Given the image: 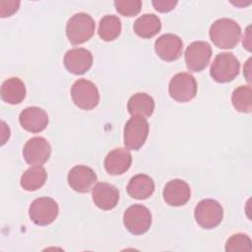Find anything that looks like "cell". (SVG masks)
<instances>
[{
	"instance_id": "obj_22",
	"label": "cell",
	"mask_w": 252,
	"mask_h": 252,
	"mask_svg": "<svg viewBox=\"0 0 252 252\" xmlns=\"http://www.w3.org/2000/svg\"><path fill=\"white\" fill-rule=\"evenodd\" d=\"M133 29L135 33L140 37L151 38L159 32L161 22L155 14H144L134 22Z\"/></svg>"
},
{
	"instance_id": "obj_11",
	"label": "cell",
	"mask_w": 252,
	"mask_h": 252,
	"mask_svg": "<svg viewBox=\"0 0 252 252\" xmlns=\"http://www.w3.org/2000/svg\"><path fill=\"white\" fill-rule=\"evenodd\" d=\"M51 155V146L43 137H33L24 146L23 157L31 165H41L46 162Z\"/></svg>"
},
{
	"instance_id": "obj_28",
	"label": "cell",
	"mask_w": 252,
	"mask_h": 252,
	"mask_svg": "<svg viewBox=\"0 0 252 252\" xmlns=\"http://www.w3.org/2000/svg\"><path fill=\"white\" fill-rule=\"evenodd\" d=\"M20 1H1L0 2V16L1 18L10 17L19 9Z\"/></svg>"
},
{
	"instance_id": "obj_9",
	"label": "cell",
	"mask_w": 252,
	"mask_h": 252,
	"mask_svg": "<svg viewBox=\"0 0 252 252\" xmlns=\"http://www.w3.org/2000/svg\"><path fill=\"white\" fill-rule=\"evenodd\" d=\"M59 208L50 197H40L32 202L29 208L30 219L37 225H48L55 220Z\"/></svg>"
},
{
	"instance_id": "obj_27",
	"label": "cell",
	"mask_w": 252,
	"mask_h": 252,
	"mask_svg": "<svg viewBox=\"0 0 252 252\" xmlns=\"http://www.w3.org/2000/svg\"><path fill=\"white\" fill-rule=\"evenodd\" d=\"M113 4L116 11L125 17H133L138 15L142 8L141 0H116Z\"/></svg>"
},
{
	"instance_id": "obj_29",
	"label": "cell",
	"mask_w": 252,
	"mask_h": 252,
	"mask_svg": "<svg viewBox=\"0 0 252 252\" xmlns=\"http://www.w3.org/2000/svg\"><path fill=\"white\" fill-rule=\"evenodd\" d=\"M154 8L160 13H166L174 9L177 5L176 0H154L152 1Z\"/></svg>"
},
{
	"instance_id": "obj_19",
	"label": "cell",
	"mask_w": 252,
	"mask_h": 252,
	"mask_svg": "<svg viewBox=\"0 0 252 252\" xmlns=\"http://www.w3.org/2000/svg\"><path fill=\"white\" fill-rule=\"evenodd\" d=\"M1 98L9 104H19L26 96V87L17 77H11L2 83L0 90Z\"/></svg>"
},
{
	"instance_id": "obj_14",
	"label": "cell",
	"mask_w": 252,
	"mask_h": 252,
	"mask_svg": "<svg viewBox=\"0 0 252 252\" xmlns=\"http://www.w3.org/2000/svg\"><path fill=\"white\" fill-rule=\"evenodd\" d=\"M164 202L171 207H180L185 205L191 197V189L187 182L181 179H172L168 181L162 191Z\"/></svg>"
},
{
	"instance_id": "obj_13",
	"label": "cell",
	"mask_w": 252,
	"mask_h": 252,
	"mask_svg": "<svg viewBox=\"0 0 252 252\" xmlns=\"http://www.w3.org/2000/svg\"><path fill=\"white\" fill-rule=\"evenodd\" d=\"M182 50L183 42L181 38L173 33L162 34L155 41V51L164 61L178 59L182 54Z\"/></svg>"
},
{
	"instance_id": "obj_20",
	"label": "cell",
	"mask_w": 252,
	"mask_h": 252,
	"mask_svg": "<svg viewBox=\"0 0 252 252\" xmlns=\"http://www.w3.org/2000/svg\"><path fill=\"white\" fill-rule=\"evenodd\" d=\"M155 191V182L152 177L146 174L134 175L128 185L127 192L129 196L137 200L148 199Z\"/></svg>"
},
{
	"instance_id": "obj_16",
	"label": "cell",
	"mask_w": 252,
	"mask_h": 252,
	"mask_svg": "<svg viewBox=\"0 0 252 252\" xmlns=\"http://www.w3.org/2000/svg\"><path fill=\"white\" fill-rule=\"evenodd\" d=\"M92 197L94 205L104 211L112 210L119 201L118 189L109 183H96L92 189Z\"/></svg>"
},
{
	"instance_id": "obj_31",
	"label": "cell",
	"mask_w": 252,
	"mask_h": 252,
	"mask_svg": "<svg viewBox=\"0 0 252 252\" xmlns=\"http://www.w3.org/2000/svg\"><path fill=\"white\" fill-rule=\"evenodd\" d=\"M250 62H251V59L249 58L248 60H247V62H246V66L244 67V73H247V75H246V80L248 81V82H250Z\"/></svg>"
},
{
	"instance_id": "obj_6",
	"label": "cell",
	"mask_w": 252,
	"mask_h": 252,
	"mask_svg": "<svg viewBox=\"0 0 252 252\" xmlns=\"http://www.w3.org/2000/svg\"><path fill=\"white\" fill-rule=\"evenodd\" d=\"M123 223L130 233L135 235L144 234L152 224L151 212L143 205H132L124 212Z\"/></svg>"
},
{
	"instance_id": "obj_4",
	"label": "cell",
	"mask_w": 252,
	"mask_h": 252,
	"mask_svg": "<svg viewBox=\"0 0 252 252\" xmlns=\"http://www.w3.org/2000/svg\"><path fill=\"white\" fill-rule=\"evenodd\" d=\"M196 222L205 229H211L218 226L223 218V209L221 205L213 199H204L200 201L194 210Z\"/></svg>"
},
{
	"instance_id": "obj_21",
	"label": "cell",
	"mask_w": 252,
	"mask_h": 252,
	"mask_svg": "<svg viewBox=\"0 0 252 252\" xmlns=\"http://www.w3.org/2000/svg\"><path fill=\"white\" fill-rule=\"evenodd\" d=\"M127 109L132 116L150 117L155 110V101L148 94L137 93L129 98Z\"/></svg>"
},
{
	"instance_id": "obj_3",
	"label": "cell",
	"mask_w": 252,
	"mask_h": 252,
	"mask_svg": "<svg viewBox=\"0 0 252 252\" xmlns=\"http://www.w3.org/2000/svg\"><path fill=\"white\" fill-rule=\"evenodd\" d=\"M240 63L231 52L219 53L210 69L211 77L218 83L231 82L239 73Z\"/></svg>"
},
{
	"instance_id": "obj_25",
	"label": "cell",
	"mask_w": 252,
	"mask_h": 252,
	"mask_svg": "<svg viewBox=\"0 0 252 252\" xmlns=\"http://www.w3.org/2000/svg\"><path fill=\"white\" fill-rule=\"evenodd\" d=\"M233 107L242 113H249L252 110V90L251 86H239L231 95Z\"/></svg>"
},
{
	"instance_id": "obj_8",
	"label": "cell",
	"mask_w": 252,
	"mask_h": 252,
	"mask_svg": "<svg viewBox=\"0 0 252 252\" xmlns=\"http://www.w3.org/2000/svg\"><path fill=\"white\" fill-rule=\"evenodd\" d=\"M149 134V123L146 118L132 116L124 126V145L126 149L137 151L146 142Z\"/></svg>"
},
{
	"instance_id": "obj_30",
	"label": "cell",
	"mask_w": 252,
	"mask_h": 252,
	"mask_svg": "<svg viewBox=\"0 0 252 252\" xmlns=\"http://www.w3.org/2000/svg\"><path fill=\"white\" fill-rule=\"evenodd\" d=\"M250 26L246 29V32H245V34L243 35V40H242V42H243V46L248 50V51H251V43H250Z\"/></svg>"
},
{
	"instance_id": "obj_5",
	"label": "cell",
	"mask_w": 252,
	"mask_h": 252,
	"mask_svg": "<svg viewBox=\"0 0 252 252\" xmlns=\"http://www.w3.org/2000/svg\"><path fill=\"white\" fill-rule=\"evenodd\" d=\"M71 96L74 103L84 110L94 109L99 102V93L96 86L86 79H79L73 84Z\"/></svg>"
},
{
	"instance_id": "obj_18",
	"label": "cell",
	"mask_w": 252,
	"mask_h": 252,
	"mask_svg": "<svg viewBox=\"0 0 252 252\" xmlns=\"http://www.w3.org/2000/svg\"><path fill=\"white\" fill-rule=\"evenodd\" d=\"M131 163L132 156L126 148L113 149L104 158V168L110 175H120L126 172Z\"/></svg>"
},
{
	"instance_id": "obj_7",
	"label": "cell",
	"mask_w": 252,
	"mask_h": 252,
	"mask_svg": "<svg viewBox=\"0 0 252 252\" xmlns=\"http://www.w3.org/2000/svg\"><path fill=\"white\" fill-rule=\"evenodd\" d=\"M168 93L178 102L190 101L197 94V82L189 73H177L169 82Z\"/></svg>"
},
{
	"instance_id": "obj_24",
	"label": "cell",
	"mask_w": 252,
	"mask_h": 252,
	"mask_svg": "<svg viewBox=\"0 0 252 252\" xmlns=\"http://www.w3.org/2000/svg\"><path fill=\"white\" fill-rule=\"evenodd\" d=\"M98 36L104 41H112L121 32V21L115 15L103 16L98 25Z\"/></svg>"
},
{
	"instance_id": "obj_2",
	"label": "cell",
	"mask_w": 252,
	"mask_h": 252,
	"mask_svg": "<svg viewBox=\"0 0 252 252\" xmlns=\"http://www.w3.org/2000/svg\"><path fill=\"white\" fill-rule=\"evenodd\" d=\"M94 21L87 13H77L73 15L66 25V35L70 43L74 45L82 44L94 35Z\"/></svg>"
},
{
	"instance_id": "obj_12",
	"label": "cell",
	"mask_w": 252,
	"mask_h": 252,
	"mask_svg": "<svg viewBox=\"0 0 252 252\" xmlns=\"http://www.w3.org/2000/svg\"><path fill=\"white\" fill-rule=\"evenodd\" d=\"M69 186L79 193H87L93 189L97 181V176L94 169L87 165H75L67 176Z\"/></svg>"
},
{
	"instance_id": "obj_23",
	"label": "cell",
	"mask_w": 252,
	"mask_h": 252,
	"mask_svg": "<svg viewBox=\"0 0 252 252\" xmlns=\"http://www.w3.org/2000/svg\"><path fill=\"white\" fill-rule=\"evenodd\" d=\"M46 179L45 168L41 165H32L22 174L20 184L27 191H35L44 185Z\"/></svg>"
},
{
	"instance_id": "obj_10",
	"label": "cell",
	"mask_w": 252,
	"mask_h": 252,
	"mask_svg": "<svg viewBox=\"0 0 252 252\" xmlns=\"http://www.w3.org/2000/svg\"><path fill=\"white\" fill-rule=\"evenodd\" d=\"M212 57V47L207 41H193L190 43L184 54L186 67L189 71L200 72L204 70Z\"/></svg>"
},
{
	"instance_id": "obj_1",
	"label": "cell",
	"mask_w": 252,
	"mask_h": 252,
	"mask_svg": "<svg viewBox=\"0 0 252 252\" xmlns=\"http://www.w3.org/2000/svg\"><path fill=\"white\" fill-rule=\"evenodd\" d=\"M213 43L221 49H231L237 45L240 35V26L232 19L221 18L215 21L209 31Z\"/></svg>"
},
{
	"instance_id": "obj_26",
	"label": "cell",
	"mask_w": 252,
	"mask_h": 252,
	"mask_svg": "<svg viewBox=\"0 0 252 252\" xmlns=\"http://www.w3.org/2000/svg\"><path fill=\"white\" fill-rule=\"evenodd\" d=\"M226 252H237V251H251V239L247 234L235 233L231 235L225 243Z\"/></svg>"
},
{
	"instance_id": "obj_15",
	"label": "cell",
	"mask_w": 252,
	"mask_h": 252,
	"mask_svg": "<svg viewBox=\"0 0 252 252\" xmlns=\"http://www.w3.org/2000/svg\"><path fill=\"white\" fill-rule=\"evenodd\" d=\"M93 65V55L86 48H72L64 55L65 68L75 75H82Z\"/></svg>"
},
{
	"instance_id": "obj_17",
	"label": "cell",
	"mask_w": 252,
	"mask_h": 252,
	"mask_svg": "<svg viewBox=\"0 0 252 252\" xmlns=\"http://www.w3.org/2000/svg\"><path fill=\"white\" fill-rule=\"evenodd\" d=\"M19 121L25 130L32 133H39L46 128L48 115L40 107L30 106L20 113Z\"/></svg>"
}]
</instances>
